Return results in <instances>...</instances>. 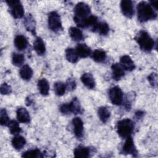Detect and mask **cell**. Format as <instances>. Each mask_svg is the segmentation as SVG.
Masks as SVG:
<instances>
[{
    "label": "cell",
    "instance_id": "33",
    "mask_svg": "<svg viewBox=\"0 0 158 158\" xmlns=\"http://www.w3.org/2000/svg\"><path fill=\"white\" fill-rule=\"evenodd\" d=\"M10 122L7 110L2 108L0 110V123L2 126H7Z\"/></svg>",
    "mask_w": 158,
    "mask_h": 158
},
{
    "label": "cell",
    "instance_id": "16",
    "mask_svg": "<svg viewBox=\"0 0 158 158\" xmlns=\"http://www.w3.org/2000/svg\"><path fill=\"white\" fill-rule=\"evenodd\" d=\"M14 46L19 51H23L27 48L28 42L26 37L22 35H17L14 40Z\"/></svg>",
    "mask_w": 158,
    "mask_h": 158
},
{
    "label": "cell",
    "instance_id": "23",
    "mask_svg": "<svg viewBox=\"0 0 158 158\" xmlns=\"http://www.w3.org/2000/svg\"><path fill=\"white\" fill-rule=\"evenodd\" d=\"M69 104L71 113L73 114H81L83 113V110L77 98H73Z\"/></svg>",
    "mask_w": 158,
    "mask_h": 158
},
{
    "label": "cell",
    "instance_id": "35",
    "mask_svg": "<svg viewBox=\"0 0 158 158\" xmlns=\"http://www.w3.org/2000/svg\"><path fill=\"white\" fill-rule=\"evenodd\" d=\"M148 80L149 81L150 85L156 88L157 85V75L156 73L152 72L148 77Z\"/></svg>",
    "mask_w": 158,
    "mask_h": 158
},
{
    "label": "cell",
    "instance_id": "28",
    "mask_svg": "<svg viewBox=\"0 0 158 158\" xmlns=\"http://www.w3.org/2000/svg\"><path fill=\"white\" fill-rule=\"evenodd\" d=\"M65 58L70 63L75 64L78 60V56L75 49L68 48L65 51Z\"/></svg>",
    "mask_w": 158,
    "mask_h": 158
},
{
    "label": "cell",
    "instance_id": "21",
    "mask_svg": "<svg viewBox=\"0 0 158 158\" xmlns=\"http://www.w3.org/2000/svg\"><path fill=\"white\" fill-rule=\"evenodd\" d=\"M33 70L28 64L23 65L19 71L20 77H21V78L25 81L30 80L33 77Z\"/></svg>",
    "mask_w": 158,
    "mask_h": 158
},
{
    "label": "cell",
    "instance_id": "38",
    "mask_svg": "<svg viewBox=\"0 0 158 158\" xmlns=\"http://www.w3.org/2000/svg\"><path fill=\"white\" fill-rule=\"evenodd\" d=\"M144 115V112L143 110H137L135 112V117L137 119H141L142 118Z\"/></svg>",
    "mask_w": 158,
    "mask_h": 158
},
{
    "label": "cell",
    "instance_id": "14",
    "mask_svg": "<svg viewBox=\"0 0 158 158\" xmlns=\"http://www.w3.org/2000/svg\"><path fill=\"white\" fill-rule=\"evenodd\" d=\"M17 118L18 121L23 123H28L30 122V115L28 110L24 107H20L16 111Z\"/></svg>",
    "mask_w": 158,
    "mask_h": 158
},
{
    "label": "cell",
    "instance_id": "1",
    "mask_svg": "<svg viewBox=\"0 0 158 158\" xmlns=\"http://www.w3.org/2000/svg\"><path fill=\"white\" fill-rule=\"evenodd\" d=\"M73 10V20L78 27L81 28L91 27L92 29L98 22L97 17L91 14V8L86 3L78 2Z\"/></svg>",
    "mask_w": 158,
    "mask_h": 158
},
{
    "label": "cell",
    "instance_id": "25",
    "mask_svg": "<svg viewBox=\"0 0 158 158\" xmlns=\"http://www.w3.org/2000/svg\"><path fill=\"white\" fill-rule=\"evenodd\" d=\"M38 89L42 96H48L49 91V85L48 80L45 78H41L38 80L37 83Z\"/></svg>",
    "mask_w": 158,
    "mask_h": 158
},
{
    "label": "cell",
    "instance_id": "29",
    "mask_svg": "<svg viewBox=\"0 0 158 158\" xmlns=\"http://www.w3.org/2000/svg\"><path fill=\"white\" fill-rule=\"evenodd\" d=\"M22 157L25 158H41L43 157L44 156L40 149H33L24 152L22 154Z\"/></svg>",
    "mask_w": 158,
    "mask_h": 158
},
{
    "label": "cell",
    "instance_id": "31",
    "mask_svg": "<svg viewBox=\"0 0 158 158\" xmlns=\"http://www.w3.org/2000/svg\"><path fill=\"white\" fill-rule=\"evenodd\" d=\"M7 127L9 128L10 133L12 135H17L22 131V128L20 127L19 123L15 120H10Z\"/></svg>",
    "mask_w": 158,
    "mask_h": 158
},
{
    "label": "cell",
    "instance_id": "11",
    "mask_svg": "<svg viewBox=\"0 0 158 158\" xmlns=\"http://www.w3.org/2000/svg\"><path fill=\"white\" fill-rule=\"evenodd\" d=\"M23 24L28 31L30 32L33 35H36V22L31 14H28L25 15Z\"/></svg>",
    "mask_w": 158,
    "mask_h": 158
},
{
    "label": "cell",
    "instance_id": "8",
    "mask_svg": "<svg viewBox=\"0 0 158 158\" xmlns=\"http://www.w3.org/2000/svg\"><path fill=\"white\" fill-rule=\"evenodd\" d=\"M125 139L126 140L120 151L121 154L125 155L129 154L134 157H136L138 154V151L134 144V141L132 137L131 136H129L127 137Z\"/></svg>",
    "mask_w": 158,
    "mask_h": 158
},
{
    "label": "cell",
    "instance_id": "22",
    "mask_svg": "<svg viewBox=\"0 0 158 158\" xmlns=\"http://www.w3.org/2000/svg\"><path fill=\"white\" fill-rule=\"evenodd\" d=\"M69 33L72 38V40L74 41H80L84 39V36L83 32L81 30L77 27H71L69 29Z\"/></svg>",
    "mask_w": 158,
    "mask_h": 158
},
{
    "label": "cell",
    "instance_id": "13",
    "mask_svg": "<svg viewBox=\"0 0 158 158\" xmlns=\"http://www.w3.org/2000/svg\"><path fill=\"white\" fill-rule=\"evenodd\" d=\"M111 70L112 78L115 81L120 80L125 75L124 69L118 63L112 64L111 65Z\"/></svg>",
    "mask_w": 158,
    "mask_h": 158
},
{
    "label": "cell",
    "instance_id": "3",
    "mask_svg": "<svg viewBox=\"0 0 158 158\" xmlns=\"http://www.w3.org/2000/svg\"><path fill=\"white\" fill-rule=\"evenodd\" d=\"M135 40L140 49L146 52H151L155 46L154 40L145 30L139 31L135 37Z\"/></svg>",
    "mask_w": 158,
    "mask_h": 158
},
{
    "label": "cell",
    "instance_id": "4",
    "mask_svg": "<svg viewBox=\"0 0 158 158\" xmlns=\"http://www.w3.org/2000/svg\"><path fill=\"white\" fill-rule=\"evenodd\" d=\"M135 128V123L130 118H123L119 120L116 125L117 133L120 137L126 138L131 136Z\"/></svg>",
    "mask_w": 158,
    "mask_h": 158
},
{
    "label": "cell",
    "instance_id": "34",
    "mask_svg": "<svg viewBox=\"0 0 158 158\" xmlns=\"http://www.w3.org/2000/svg\"><path fill=\"white\" fill-rule=\"evenodd\" d=\"M0 92L2 95L9 94L12 92L11 86L9 85H8L7 83H3L1 85Z\"/></svg>",
    "mask_w": 158,
    "mask_h": 158
},
{
    "label": "cell",
    "instance_id": "2",
    "mask_svg": "<svg viewBox=\"0 0 158 158\" xmlns=\"http://www.w3.org/2000/svg\"><path fill=\"white\" fill-rule=\"evenodd\" d=\"M137 17L139 22H146L157 18V13L154 9L146 1H141L136 6Z\"/></svg>",
    "mask_w": 158,
    "mask_h": 158
},
{
    "label": "cell",
    "instance_id": "30",
    "mask_svg": "<svg viewBox=\"0 0 158 158\" xmlns=\"http://www.w3.org/2000/svg\"><path fill=\"white\" fill-rule=\"evenodd\" d=\"M65 83L62 81L56 82L54 85V91L55 94L58 96H63L66 91Z\"/></svg>",
    "mask_w": 158,
    "mask_h": 158
},
{
    "label": "cell",
    "instance_id": "18",
    "mask_svg": "<svg viewBox=\"0 0 158 158\" xmlns=\"http://www.w3.org/2000/svg\"><path fill=\"white\" fill-rule=\"evenodd\" d=\"M75 51L78 56L81 58H86L91 54V48L86 44L83 43H79L77 44Z\"/></svg>",
    "mask_w": 158,
    "mask_h": 158
},
{
    "label": "cell",
    "instance_id": "17",
    "mask_svg": "<svg viewBox=\"0 0 158 158\" xmlns=\"http://www.w3.org/2000/svg\"><path fill=\"white\" fill-rule=\"evenodd\" d=\"M81 81L83 84L88 89H93L95 88L96 82L90 73H84L81 77Z\"/></svg>",
    "mask_w": 158,
    "mask_h": 158
},
{
    "label": "cell",
    "instance_id": "27",
    "mask_svg": "<svg viewBox=\"0 0 158 158\" xmlns=\"http://www.w3.org/2000/svg\"><path fill=\"white\" fill-rule=\"evenodd\" d=\"M98 115L100 120L103 123H106L110 117V112L108 108L105 106H101L98 109Z\"/></svg>",
    "mask_w": 158,
    "mask_h": 158
},
{
    "label": "cell",
    "instance_id": "6",
    "mask_svg": "<svg viewBox=\"0 0 158 158\" xmlns=\"http://www.w3.org/2000/svg\"><path fill=\"white\" fill-rule=\"evenodd\" d=\"M10 13L14 19H21L24 16V9L19 0H6Z\"/></svg>",
    "mask_w": 158,
    "mask_h": 158
},
{
    "label": "cell",
    "instance_id": "7",
    "mask_svg": "<svg viewBox=\"0 0 158 158\" xmlns=\"http://www.w3.org/2000/svg\"><path fill=\"white\" fill-rule=\"evenodd\" d=\"M109 98L112 104L119 106L121 105L123 100V93L118 86L110 88L108 91Z\"/></svg>",
    "mask_w": 158,
    "mask_h": 158
},
{
    "label": "cell",
    "instance_id": "24",
    "mask_svg": "<svg viewBox=\"0 0 158 158\" xmlns=\"http://www.w3.org/2000/svg\"><path fill=\"white\" fill-rule=\"evenodd\" d=\"M107 57L106 52L102 49H96L91 54V57L94 61L98 63L103 62Z\"/></svg>",
    "mask_w": 158,
    "mask_h": 158
},
{
    "label": "cell",
    "instance_id": "9",
    "mask_svg": "<svg viewBox=\"0 0 158 158\" xmlns=\"http://www.w3.org/2000/svg\"><path fill=\"white\" fill-rule=\"evenodd\" d=\"M120 9L122 14L127 18H131L135 14L134 6L131 1H122L120 2Z\"/></svg>",
    "mask_w": 158,
    "mask_h": 158
},
{
    "label": "cell",
    "instance_id": "15",
    "mask_svg": "<svg viewBox=\"0 0 158 158\" xmlns=\"http://www.w3.org/2000/svg\"><path fill=\"white\" fill-rule=\"evenodd\" d=\"M91 149L83 146H78L73 151V155L77 158H87L90 156Z\"/></svg>",
    "mask_w": 158,
    "mask_h": 158
},
{
    "label": "cell",
    "instance_id": "26",
    "mask_svg": "<svg viewBox=\"0 0 158 158\" xmlns=\"http://www.w3.org/2000/svg\"><path fill=\"white\" fill-rule=\"evenodd\" d=\"M11 143L13 148L19 151L25 146L26 144V139L22 136L16 135L12 138Z\"/></svg>",
    "mask_w": 158,
    "mask_h": 158
},
{
    "label": "cell",
    "instance_id": "19",
    "mask_svg": "<svg viewBox=\"0 0 158 158\" xmlns=\"http://www.w3.org/2000/svg\"><path fill=\"white\" fill-rule=\"evenodd\" d=\"M33 49L39 56H43L45 54L46 46L41 38L36 37L33 42Z\"/></svg>",
    "mask_w": 158,
    "mask_h": 158
},
{
    "label": "cell",
    "instance_id": "12",
    "mask_svg": "<svg viewBox=\"0 0 158 158\" xmlns=\"http://www.w3.org/2000/svg\"><path fill=\"white\" fill-rule=\"evenodd\" d=\"M120 64L122 68L127 71H133L136 66L132 59L128 55H123L120 59Z\"/></svg>",
    "mask_w": 158,
    "mask_h": 158
},
{
    "label": "cell",
    "instance_id": "39",
    "mask_svg": "<svg viewBox=\"0 0 158 158\" xmlns=\"http://www.w3.org/2000/svg\"><path fill=\"white\" fill-rule=\"evenodd\" d=\"M149 4L156 10H157V0H155V1H150L149 2Z\"/></svg>",
    "mask_w": 158,
    "mask_h": 158
},
{
    "label": "cell",
    "instance_id": "20",
    "mask_svg": "<svg viewBox=\"0 0 158 158\" xmlns=\"http://www.w3.org/2000/svg\"><path fill=\"white\" fill-rule=\"evenodd\" d=\"M109 26L105 22H99L91 29L93 31L97 32L101 35H106L109 31Z\"/></svg>",
    "mask_w": 158,
    "mask_h": 158
},
{
    "label": "cell",
    "instance_id": "32",
    "mask_svg": "<svg viewBox=\"0 0 158 158\" xmlns=\"http://www.w3.org/2000/svg\"><path fill=\"white\" fill-rule=\"evenodd\" d=\"M25 61L24 56L22 54L14 52L12 56V62L14 65L19 67L22 65Z\"/></svg>",
    "mask_w": 158,
    "mask_h": 158
},
{
    "label": "cell",
    "instance_id": "37",
    "mask_svg": "<svg viewBox=\"0 0 158 158\" xmlns=\"http://www.w3.org/2000/svg\"><path fill=\"white\" fill-rule=\"evenodd\" d=\"M59 110H60V112L63 114L68 115L71 114L69 103H64L62 105H60L59 107Z\"/></svg>",
    "mask_w": 158,
    "mask_h": 158
},
{
    "label": "cell",
    "instance_id": "5",
    "mask_svg": "<svg viewBox=\"0 0 158 158\" xmlns=\"http://www.w3.org/2000/svg\"><path fill=\"white\" fill-rule=\"evenodd\" d=\"M48 22L49 28L55 33L60 32L63 30L60 17L56 11H52L49 13Z\"/></svg>",
    "mask_w": 158,
    "mask_h": 158
},
{
    "label": "cell",
    "instance_id": "10",
    "mask_svg": "<svg viewBox=\"0 0 158 158\" xmlns=\"http://www.w3.org/2000/svg\"><path fill=\"white\" fill-rule=\"evenodd\" d=\"M73 127V132L75 136L80 139L83 136V122L80 117H75L72 120Z\"/></svg>",
    "mask_w": 158,
    "mask_h": 158
},
{
    "label": "cell",
    "instance_id": "36",
    "mask_svg": "<svg viewBox=\"0 0 158 158\" xmlns=\"http://www.w3.org/2000/svg\"><path fill=\"white\" fill-rule=\"evenodd\" d=\"M65 86H66V89L69 91H73L75 89L77 86L75 80L72 78H69L65 83Z\"/></svg>",
    "mask_w": 158,
    "mask_h": 158
}]
</instances>
